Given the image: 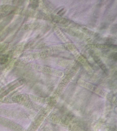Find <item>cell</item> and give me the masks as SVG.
<instances>
[{"instance_id": "cell-1", "label": "cell", "mask_w": 117, "mask_h": 131, "mask_svg": "<svg viewBox=\"0 0 117 131\" xmlns=\"http://www.w3.org/2000/svg\"><path fill=\"white\" fill-rule=\"evenodd\" d=\"M114 59H115V60H116V59H117L116 53L115 54V55H114Z\"/></svg>"}]
</instances>
